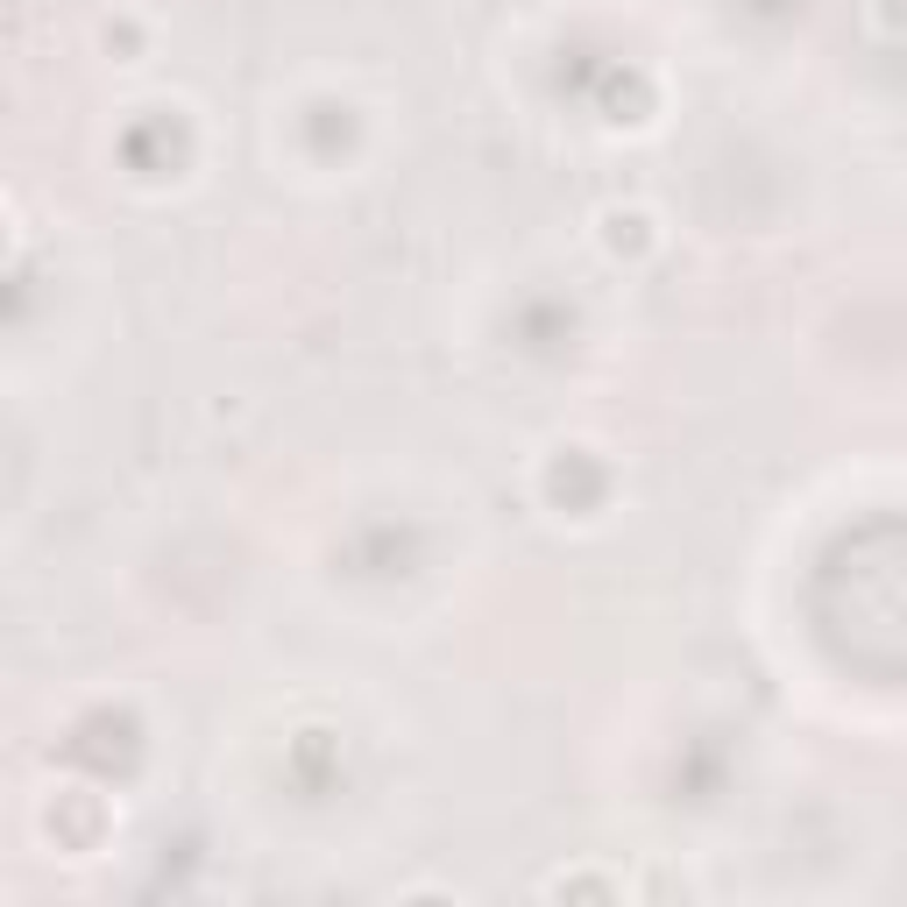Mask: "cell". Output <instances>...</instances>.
Listing matches in <instances>:
<instances>
[{
	"label": "cell",
	"mask_w": 907,
	"mask_h": 907,
	"mask_svg": "<svg viewBox=\"0 0 907 907\" xmlns=\"http://www.w3.org/2000/svg\"><path fill=\"white\" fill-rule=\"evenodd\" d=\"M546 893H553V900H560V893H610V900H617V893H624V879H589V872H560V879H546Z\"/></svg>",
	"instance_id": "cell-1"
}]
</instances>
